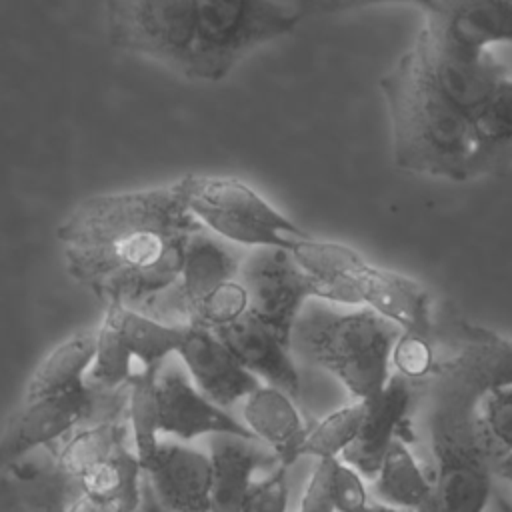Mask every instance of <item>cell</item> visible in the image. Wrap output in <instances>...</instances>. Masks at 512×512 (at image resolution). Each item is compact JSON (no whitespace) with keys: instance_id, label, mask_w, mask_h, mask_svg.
Instances as JSON below:
<instances>
[{"instance_id":"obj_1","label":"cell","mask_w":512,"mask_h":512,"mask_svg":"<svg viewBox=\"0 0 512 512\" xmlns=\"http://www.w3.org/2000/svg\"><path fill=\"white\" fill-rule=\"evenodd\" d=\"M398 168L450 182H468L470 114L440 86L412 44L378 82Z\"/></svg>"},{"instance_id":"obj_2","label":"cell","mask_w":512,"mask_h":512,"mask_svg":"<svg viewBox=\"0 0 512 512\" xmlns=\"http://www.w3.org/2000/svg\"><path fill=\"white\" fill-rule=\"evenodd\" d=\"M92 358L94 332L86 330L60 342L36 366L0 432V470L54 444L94 416L98 388L86 378Z\"/></svg>"},{"instance_id":"obj_3","label":"cell","mask_w":512,"mask_h":512,"mask_svg":"<svg viewBox=\"0 0 512 512\" xmlns=\"http://www.w3.org/2000/svg\"><path fill=\"white\" fill-rule=\"evenodd\" d=\"M400 334L394 322L370 308L312 298L294 322L290 350L336 376L354 400H366L390 378Z\"/></svg>"},{"instance_id":"obj_4","label":"cell","mask_w":512,"mask_h":512,"mask_svg":"<svg viewBox=\"0 0 512 512\" xmlns=\"http://www.w3.org/2000/svg\"><path fill=\"white\" fill-rule=\"evenodd\" d=\"M290 252L314 280L318 300L364 306L394 322L402 334L432 338V298L418 280L374 266L340 242L308 236Z\"/></svg>"},{"instance_id":"obj_5","label":"cell","mask_w":512,"mask_h":512,"mask_svg":"<svg viewBox=\"0 0 512 512\" xmlns=\"http://www.w3.org/2000/svg\"><path fill=\"white\" fill-rule=\"evenodd\" d=\"M438 376L430 416L436 458L434 504L438 512H484L494 452L480 418L472 416L474 400L482 396L448 374Z\"/></svg>"},{"instance_id":"obj_6","label":"cell","mask_w":512,"mask_h":512,"mask_svg":"<svg viewBox=\"0 0 512 512\" xmlns=\"http://www.w3.org/2000/svg\"><path fill=\"white\" fill-rule=\"evenodd\" d=\"M242 254L238 246L206 228L190 234L178 280L152 298V318L216 330L246 312V292L238 280Z\"/></svg>"},{"instance_id":"obj_7","label":"cell","mask_w":512,"mask_h":512,"mask_svg":"<svg viewBox=\"0 0 512 512\" xmlns=\"http://www.w3.org/2000/svg\"><path fill=\"white\" fill-rule=\"evenodd\" d=\"M198 228L172 182L92 196L62 220L58 238L66 248H102L140 236H186Z\"/></svg>"},{"instance_id":"obj_8","label":"cell","mask_w":512,"mask_h":512,"mask_svg":"<svg viewBox=\"0 0 512 512\" xmlns=\"http://www.w3.org/2000/svg\"><path fill=\"white\" fill-rule=\"evenodd\" d=\"M298 16L276 0H196L188 80L218 82L250 52L296 30Z\"/></svg>"},{"instance_id":"obj_9","label":"cell","mask_w":512,"mask_h":512,"mask_svg":"<svg viewBox=\"0 0 512 512\" xmlns=\"http://www.w3.org/2000/svg\"><path fill=\"white\" fill-rule=\"evenodd\" d=\"M176 186L196 222L238 248L294 250L308 238L296 222L238 178L186 174Z\"/></svg>"},{"instance_id":"obj_10","label":"cell","mask_w":512,"mask_h":512,"mask_svg":"<svg viewBox=\"0 0 512 512\" xmlns=\"http://www.w3.org/2000/svg\"><path fill=\"white\" fill-rule=\"evenodd\" d=\"M182 334L184 324H168L136 308L108 304L94 332V358L86 378L96 388L128 386L176 354Z\"/></svg>"},{"instance_id":"obj_11","label":"cell","mask_w":512,"mask_h":512,"mask_svg":"<svg viewBox=\"0 0 512 512\" xmlns=\"http://www.w3.org/2000/svg\"><path fill=\"white\" fill-rule=\"evenodd\" d=\"M196 0H106L112 46L186 76Z\"/></svg>"},{"instance_id":"obj_12","label":"cell","mask_w":512,"mask_h":512,"mask_svg":"<svg viewBox=\"0 0 512 512\" xmlns=\"http://www.w3.org/2000/svg\"><path fill=\"white\" fill-rule=\"evenodd\" d=\"M238 280L248 312L290 344L294 322L304 304L316 298V284L290 250L250 248L242 254Z\"/></svg>"},{"instance_id":"obj_13","label":"cell","mask_w":512,"mask_h":512,"mask_svg":"<svg viewBox=\"0 0 512 512\" xmlns=\"http://www.w3.org/2000/svg\"><path fill=\"white\" fill-rule=\"evenodd\" d=\"M420 34L444 54L480 58L492 44H512V0H438Z\"/></svg>"},{"instance_id":"obj_14","label":"cell","mask_w":512,"mask_h":512,"mask_svg":"<svg viewBox=\"0 0 512 512\" xmlns=\"http://www.w3.org/2000/svg\"><path fill=\"white\" fill-rule=\"evenodd\" d=\"M154 412L158 434H170L182 442H190L204 434L254 438V434L226 408L204 396L186 370L168 364V360L156 374Z\"/></svg>"},{"instance_id":"obj_15","label":"cell","mask_w":512,"mask_h":512,"mask_svg":"<svg viewBox=\"0 0 512 512\" xmlns=\"http://www.w3.org/2000/svg\"><path fill=\"white\" fill-rule=\"evenodd\" d=\"M154 512H210L212 466L208 454L162 442L142 464Z\"/></svg>"},{"instance_id":"obj_16","label":"cell","mask_w":512,"mask_h":512,"mask_svg":"<svg viewBox=\"0 0 512 512\" xmlns=\"http://www.w3.org/2000/svg\"><path fill=\"white\" fill-rule=\"evenodd\" d=\"M414 382L390 374L386 384L364 402V418L354 442L340 456L366 478H374L382 456L394 440H406L408 416L414 402Z\"/></svg>"},{"instance_id":"obj_17","label":"cell","mask_w":512,"mask_h":512,"mask_svg":"<svg viewBox=\"0 0 512 512\" xmlns=\"http://www.w3.org/2000/svg\"><path fill=\"white\" fill-rule=\"evenodd\" d=\"M176 356L196 388L222 408L236 404L260 386V380L242 368L212 330L184 324Z\"/></svg>"},{"instance_id":"obj_18","label":"cell","mask_w":512,"mask_h":512,"mask_svg":"<svg viewBox=\"0 0 512 512\" xmlns=\"http://www.w3.org/2000/svg\"><path fill=\"white\" fill-rule=\"evenodd\" d=\"M212 332L242 368L264 380L266 386L278 388L292 398L300 394V374L290 344L248 310Z\"/></svg>"},{"instance_id":"obj_19","label":"cell","mask_w":512,"mask_h":512,"mask_svg":"<svg viewBox=\"0 0 512 512\" xmlns=\"http://www.w3.org/2000/svg\"><path fill=\"white\" fill-rule=\"evenodd\" d=\"M254 438L234 434H212L210 438V512H240L242 502L254 482V472L262 466L278 464V458Z\"/></svg>"},{"instance_id":"obj_20","label":"cell","mask_w":512,"mask_h":512,"mask_svg":"<svg viewBox=\"0 0 512 512\" xmlns=\"http://www.w3.org/2000/svg\"><path fill=\"white\" fill-rule=\"evenodd\" d=\"M244 426L270 448L278 464L288 468L302 454L310 426L298 412L294 398L272 386H258L244 398Z\"/></svg>"},{"instance_id":"obj_21","label":"cell","mask_w":512,"mask_h":512,"mask_svg":"<svg viewBox=\"0 0 512 512\" xmlns=\"http://www.w3.org/2000/svg\"><path fill=\"white\" fill-rule=\"evenodd\" d=\"M512 166V78H504L470 122L466 178L500 176Z\"/></svg>"},{"instance_id":"obj_22","label":"cell","mask_w":512,"mask_h":512,"mask_svg":"<svg viewBox=\"0 0 512 512\" xmlns=\"http://www.w3.org/2000/svg\"><path fill=\"white\" fill-rule=\"evenodd\" d=\"M378 504L396 510H420L434 498V484L424 474L406 440H394L374 474Z\"/></svg>"},{"instance_id":"obj_23","label":"cell","mask_w":512,"mask_h":512,"mask_svg":"<svg viewBox=\"0 0 512 512\" xmlns=\"http://www.w3.org/2000/svg\"><path fill=\"white\" fill-rule=\"evenodd\" d=\"M362 418H364L362 400H354L352 404H346L330 412L308 430V436L302 444L300 454L314 456L316 460L340 458L358 436Z\"/></svg>"},{"instance_id":"obj_24","label":"cell","mask_w":512,"mask_h":512,"mask_svg":"<svg viewBox=\"0 0 512 512\" xmlns=\"http://www.w3.org/2000/svg\"><path fill=\"white\" fill-rule=\"evenodd\" d=\"M478 418L490 442L512 452V384L486 390L480 398Z\"/></svg>"},{"instance_id":"obj_25","label":"cell","mask_w":512,"mask_h":512,"mask_svg":"<svg viewBox=\"0 0 512 512\" xmlns=\"http://www.w3.org/2000/svg\"><path fill=\"white\" fill-rule=\"evenodd\" d=\"M364 476L346 464L342 458L332 460L330 488L336 512H370L368 490L362 480Z\"/></svg>"},{"instance_id":"obj_26","label":"cell","mask_w":512,"mask_h":512,"mask_svg":"<svg viewBox=\"0 0 512 512\" xmlns=\"http://www.w3.org/2000/svg\"><path fill=\"white\" fill-rule=\"evenodd\" d=\"M434 362V338L400 334L392 352V368H396V374L414 382L432 374Z\"/></svg>"},{"instance_id":"obj_27","label":"cell","mask_w":512,"mask_h":512,"mask_svg":"<svg viewBox=\"0 0 512 512\" xmlns=\"http://www.w3.org/2000/svg\"><path fill=\"white\" fill-rule=\"evenodd\" d=\"M284 466H276L266 478L252 482L240 512H286L288 482Z\"/></svg>"},{"instance_id":"obj_28","label":"cell","mask_w":512,"mask_h":512,"mask_svg":"<svg viewBox=\"0 0 512 512\" xmlns=\"http://www.w3.org/2000/svg\"><path fill=\"white\" fill-rule=\"evenodd\" d=\"M390 2H410L420 6L424 12L430 10L438 0H292V10L298 18L302 16H330L340 12H350L358 8H368L376 4Z\"/></svg>"},{"instance_id":"obj_29","label":"cell","mask_w":512,"mask_h":512,"mask_svg":"<svg viewBox=\"0 0 512 512\" xmlns=\"http://www.w3.org/2000/svg\"><path fill=\"white\" fill-rule=\"evenodd\" d=\"M334 458H320L300 500L298 512H336L330 488V470Z\"/></svg>"},{"instance_id":"obj_30","label":"cell","mask_w":512,"mask_h":512,"mask_svg":"<svg viewBox=\"0 0 512 512\" xmlns=\"http://www.w3.org/2000/svg\"><path fill=\"white\" fill-rule=\"evenodd\" d=\"M492 474L504 478L512 486V452L496 450L492 456Z\"/></svg>"},{"instance_id":"obj_31","label":"cell","mask_w":512,"mask_h":512,"mask_svg":"<svg viewBox=\"0 0 512 512\" xmlns=\"http://www.w3.org/2000/svg\"><path fill=\"white\" fill-rule=\"evenodd\" d=\"M370 512H396V508H388V506H382V504H372Z\"/></svg>"},{"instance_id":"obj_32","label":"cell","mask_w":512,"mask_h":512,"mask_svg":"<svg viewBox=\"0 0 512 512\" xmlns=\"http://www.w3.org/2000/svg\"><path fill=\"white\" fill-rule=\"evenodd\" d=\"M40 512H64V510H40Z\"/></svg>"}]
</instances>
